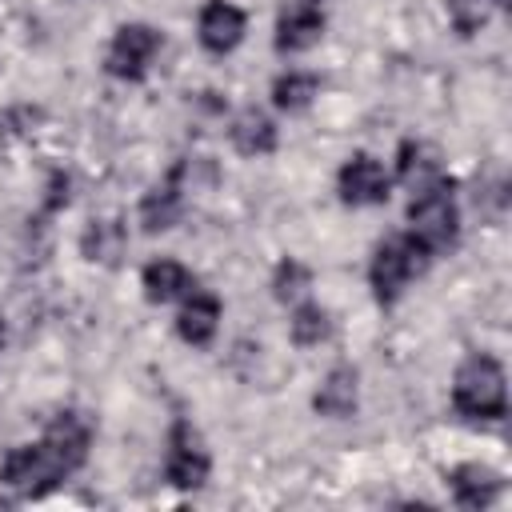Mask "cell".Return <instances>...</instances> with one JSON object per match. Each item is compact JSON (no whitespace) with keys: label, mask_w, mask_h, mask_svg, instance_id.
<instances>
[{"label":"cell","mask_w":512,"mask_h":512,"mask_svg":"<svg viewBox=\"0 0 512 512\" xmlns=\"http://www.w3.org/2000/svg\"><path fill=\"white\" fill-rule=\"evenodd\" d=\"M192 292V272L176 260H152L144 268V296L152 304H168V300H180Z\"/></svg>","instance_id":"cell-14"},{"label":"cell","mask_w":512,"mask_h":512,"mask_svg":"<svg viewBox=\"0 0 512 512\" xmlns=\"http://www.w3.org/2000/svg\"><path fill=\"white\" fill-rule=\"evenodd\" d=\"M408 224H412V240L432 256V252H444L456 244V232H460V212H456V200H452V184L440 180L424 192H416V200L408 204Z\"/></svg>","instance_id":"cell-3"},{"label":"cell","mask_w":512,"mask_h":512,"mask_svg":"<svg viewBox=\"0 0 512 512\" xmlns=\"http://www.w3.org/2000/svg\"><path fill=\"white\" fill-rule=\"evenodd\" d=\"M128 248V232L120 220H92L80 236V252L92 260V264H116Z\"/></svg>","instance_id":"cell-17"},{"label":"cell","mask_w":512,"mask_h":512,"mask_svg":"<svg viewBox=\"0 0 512 512\" xmlns=\"http://www.w3.org/2000/svg\"><path fill=\"white\" fill-rule=\"evenodd\" d=\"M324 32V0H288L276 16V48L304 52Z\"/></svg>","instance_id":"cell-7"},{"label":"cell","mask_w":512,"mask_h":512,"mask_svg":"<svg viewBox=\"0 0 512 512\" xmlns=\"http://www.w3.org/2000/svg\"><path fill=\"white\" fill-rule=\"evenodd\" d=\"M216 324H220V300L208 292H188V300L176 316V332L188 344H208L216 336Z\"/></svg>","instance_id":"cell-11"},{"label":"cell","mask_w":512,"mask_h":512,"mask_svg":"<svg viewBox=\"0 0 512 512\" xmlns=\"http://www.w3.org/2000/svg\"><path fill=\"white\" fill-rule=\"evenodd\" d=\"M424 264H428V252H424L408 232L388 236V240L376 248V256H372V272H368L376 296H380L384 304H392V300L404 292V284H408L412 276L424 272Z\"/></svg>","instance_id":"cell-4"},{"label":"cell","mask_w":512,"mask_h":512,"mask_svg":"<svg viewBox=\"0 0 512 512\" xmlns=\"http://www.w3.org/2000/svg\"><path fill=\"white\" fill-rule=\"evenodd\" d=\"M180 212H184V192H180V184H176L172 176L140 200V224H144V232H164V228H172V224L180 220Z\"/></svg>","instance_id":"cell-13"},{"label":"cell","mask_w":512,"mask_h":512,"mask_svg":"<svg viewBox=\"0 0 512 512\" xmlns=\"http://www.w3.org/2000/svg\"><path fill=\"white\" fill-rule=\"evenodd\" d=\"M504 4H508V0H448V20L456 24V32L472 36V32H480V28L492 20V12L504 8Z\"/></svg>","instance_id":"cell-19"},{"label":"cell","mask_w":512,"mask_h":512,"mask_svg":"<svg viewBox=\"0 0 512 512\" xmlns=\"http://www.w3.org/2000/svg\"><path fill=\"white\" fill-rule=\"evenodd\" d=\"M340 196H344V204H380V200H388V172L380 168V160L356 152L340 168Z\"/></svg>","instance_id":"cell-8"},{"label":"cell","mask_w":512,"mask_h":512,"mask_svg":"<svg viewBox=\"0 0 512 512\" xmlns=\"http://www.w3.org/2000/svg\"><path fill=\"white\" fill-rule=\"evenodd\" d=\"M164 472L176 488H200L208 480V452H204V440L184 424L176 420L172 432H168V460H164Z\"/></svg>","instance_id":"cell-6"},{"label":"cell","mask_w":512,"mask_h":512,"mask_svg":"<svg viewBox=\"0 0 512 512\" xmlns=\"http://www.w3.org/2000/svg\"><path fill=\"white\" fill-rule=\"evenodd\" d=\"M308 284H312V276H308V268L300 264V260H280V268H276V280H272V288H276V300H300L304 292H308Z\"/></svg>","instance_id":"cell-21"},{"label":"cell","mask_w":512,"mask_h":512,"mask_svg":"<svg viewBox=\"0 0 512 512\" xmlns=\"http://www.w3.org/2000/svg\"><path fill=\"white\" fill-rule=\"evenodd\" d=\"M448 480H452V496L460 508H488L500 492V476L484 464H460Z\"/></svg>","instance_id":"cell-12"},{"label":"cell","mask_w":512,"mask_h":512,"mask_svg":"<svg viewBox=\"0 0 512 512\" xmlns=\"http://www.w3.org/2000/svg\"><path fill=\"white\" fill-rule=\"evenodd\" d=\"M84 456H88V424L76 412H64L36 444L12 448L4 456L0 480L20 496H40L52 484H60L68 472H76Z\"/></svg>","instance_id":"cell-1"},{"label":"cell","mask_w":512,"mask_h":512,"mask_svg":"<svg viewBox=\"0 0 512 512\" xmlns=\"http://www.w3.org/2000/svg\"><path fill=\"white\" fill-rule=\"evenodd\" d=\"M312 408H316L320 416H332V420L352 416V408H356V372H352V368H332V372L324 376V384L316 388Z\"/></svg>","instance_id":"cell-15"},{"label":"cell","mask_w":512,"mask_h":512,"mask_svg":"<svg viewBox=\"0 0 512 512\" xmlns=\"http://www.w3.org/2000/svg\"><path fill=\"white\" fill-rule=\"evenodd\" d=\"M452 404L468 420H500L508 408L504 368L492 356H468L452 384Z\"/></svg>","instance_id":"cell-2"},{"label":"cell","mask_w":512,"mask_h":512,"mask_svg":"<svg viewBox=\"0 0 512 512\" xmlns=\"http://www.w3.org/2000/svg\"><path fill=\"white\" fill-rule=\"evenodd\" d=\"M160 48V32L148 28V24H124L116 28L112 36V48H108V72L120 76V80H140L152 64Z\"/></svg>","instance_id":"cell-5"},{"label":"cell","mask_w":512,"mask_h":512,"mask_svg":"<svg viewBox=\"0 0 512 512\" xmlns=\"http://www.w3.org/2000/svg\"><path fill=\"white\" fill-rule=\"evenodd\" d=\"M232 144H236V152H244V156H264V152L276 148V124H272L260 108H244V112H236V120H232Z\"/></svg>","instance_id":"cell-16"},{"label":"cell","mask_w":512,"mask_h":512,"mask_svg":"<svg viewBox=\"0 0 512 512\" xmlns=\"http://www.w3.org/2000/svg\"><path fill=\"white\" fill-rule=\"evenodd\" d=\"M316 92H320V84H316L312 72H288V76H280V80L272 84V100H276V108H284V112H304Z\"/></svg>","instance_id":"cell-18"},{"label":"cell","mask_w":512,"mask_h":512,"mask_svg":"<svg viewBox=\"0 0 512 512\" xmlns=\"http://www.w3.org/2000/svg\"><path fill=\"white\" fill-rule=\"evenodd\" d=\"M244 40V12L228 0H208L200 8V44L208 52H232Z\"/></svg>","instance_id":"cell-9"},{"label":"cell","mask_w":512,"mask_h":512,"mask_svg":"<svg viewBox=\"0 0 512 512\" xmlns=\"http://www.w3.org/2000/svg\"><path fill=\"white\" fill-rule=\"evenodd\" d=\"M328 332H332V320H328V312L320 304H300L296 308V316H292V340L300 348H312V344L328 340Z\"/></svg>","instance_id":"cell-20"},{"label":"cell","mask_w":512,"mask_h":512,"mask_svg":"<svg viewBox=\"0 0 512 512\" xmlns=\"http://www.w3.org/2000/svg\"><path fill=\"white\" fill-rule=\"evenodd\" d=\"M396 172H400V180H404L412 192H424V188H432V184L444 180L440 156H436L428 144H420V140H404V144H400Z\"/></svg>","instance_id":"cell-10"}]
</instances>
